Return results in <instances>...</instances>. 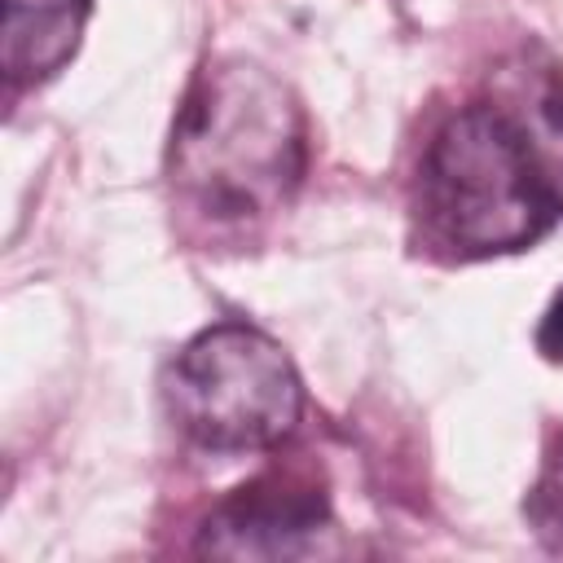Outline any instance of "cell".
Returning <instances> with one entry per match:
<instances>
[{
    "label": "cell",
    "instance_id": "8992f818",
    "mask_svg": "<svg viewBox=\"0 0 563 563\" xmlns=\"http://www.w3.org/2000/svg\"><path fill=\"white\" fill-rule=\"evenodd\" d=\"M519 128L550 198L563 211V66L559 62H523L510 75V101L497 106Z\"/></svg>",
    "mask_w": 563,
    "mask_h": 563
},
{
    "label": "cell",
    "instance_id": "52a82bcc",
    "mask_svg": "<svg viewBox=\"0 0 563 563\" xmlns=\"http://www.w3.org/2000/svg\"><path fill=\"white\" fill-rule=\"evenodd\" d=\"M523 515H528L532 532L541 537V545L563 554V435L550 444V453L541 462V475L528 488Z\"/></svg>",
    "mask_w": 563,
    "mask_h": 563
},
{
    "label": "cell",
    "instance_id": "7a4b0ae2",
    "mask_svg": "<svg viewBox=\"0 0 563 563\" xmlns=\"http://www.w3.org/2000/svg\"><path fill=\"white\" fill-rule=\"evenodd\" d=\"M422 211L457 255H506L545 238L559 202L506 110L466 106L427 145Z\"/></svg>",
    "mask_w": 563,
    "mask_h": 563
},
{
    "label": "cell",
    "instance_id": "277c9868",
    "mask_svg": "<svg viewBox=\"0 0 563 563\" xmlns=\"http://www.w3.org/2000/svg\"><path fill=\"white\" fill-rule=\"evenodd\" d=\"M207 559H312L334 550L330 501L321 488L268 475L229 493L194 541Z\"/></svg>",
    "mask_w": 563,
    "mask_h": 563
},
{
    "label": "cell",
    "instance_id": "6da1fadb",
    "mask_svg": "<svg viewBox=\"0 0 563 563\" xmlns=\"http://www.w3.org/2000/svg\"><path fill=\"white\" fill-rule=\"evenodd\" d=\"M308 172V128L295 92L246 57H220L189 84L167 145L176 198L211 224H255L282 211Z\"/></svg>",
    "mask_w": 563,
    "mask_h": 563
},
{
    "label": "cell",
    "instance_id": "ba28073f",
    "mask_svg": "<svg viewBox=\"0 0 563 563\" xmlns=\"http://www.w3.org/2000/svg\"><path fill=\"white\" fill-rule=\"evenodd\" d=\"M537 347L550 356V361H563V290L550 299L541 325H537Z\"/></svg>",
    "mask_w": 563,
    "mask_h": 563
},
{
    "label": "cell",
    "instance_id": "5b68a950",
    "mask_svg": "<svg viewBox=\"0 0 563 563\" xmlns=\"http://www.w3.org/2000/svg\"><path fill=\"white\" fill-rule=\"evenodd\" d=\"M92 0H4L0 22V66L9 84L53 79L84 40Z\"/></svg>",
    "mask_w": 563,
    "mask_h": 563
},
{
    "label": "cell",
    "instance_id": "3957f363",
    "mask_svg": "<svg viewBox=\"0 0 563 563\" xmlns=\"http://www.w3.org/2000/svg\"><path fill=\"white\" fill-rule=\"evenodd\" d=\"M167 409L202 449L251 453L282 444L303 413V383L277 339L246 321L198 330L172 361Z\"/></svg>",
    "mask_w": 563,
    "mask_h": 563
}]
</instances>
